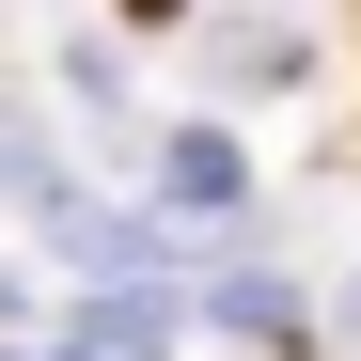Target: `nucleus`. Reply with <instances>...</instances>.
Instances as JSON below:
<instances>
[{
    "instance_id": "obj_1",
    "label": "nucleus",
    "mask_w": 361,
    "mask_h": 361,
    "mask_svg": "<svg viewBox=\"0 0 361 361\" xmlns=\"http://www.w3.org/2000/svg\"><path fill=\"white\" fill-rule=\"evenodd\" d=\"M173 204H235V142H204V126L173 142Z\"/></svg>"
}]
</instances>
